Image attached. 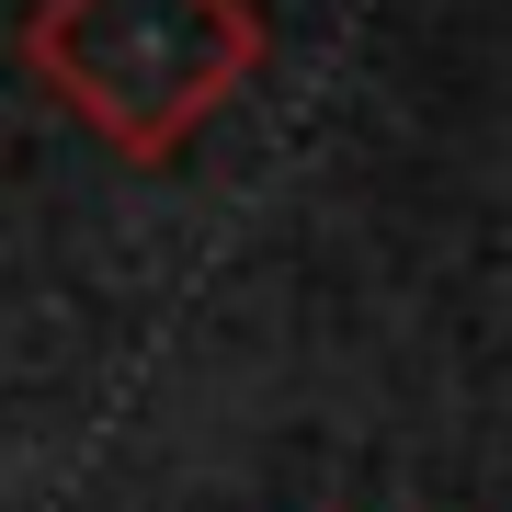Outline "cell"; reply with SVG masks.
Segmentation results:
<instances>
[{
  "label": "cell",
  "mask_w": 512,
  "mask_h": 512,
  "mask_svg": "<svg viewBox=\"0 0 512 512\" xmlns=\"http://www.w3.org/2000/svg\"><path fill=\"white\" fill-rule=\"evenodd\" d=\"M23 57L114 160L160 171L251 92L262 12L251 0H35Z\"/></svg>",
  "instance_id": "cell-1"
}]
</instances>
